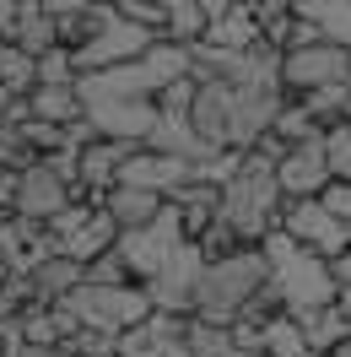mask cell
<instances>
[{
	"label": "cell",
	"mask_w": 351,
	"mask_h": 357,
	"mask_svg": "<svg viewBox=\"0 0 351 357\" xmlns=\"http://www.w3.org/2000/svg\"><path fill=\"white\" fill-rule=\"evenodd\" d=\"M335 303H341V309H346V319H351V292H341V298H335Z\"/></svg>",
	"instance_id": "28"
},
{
	"label": "cell",
	"mask_w": 351,
	"mask_h": 357,
	"mask_svg": "<svg viewBox=\"0 0 351 357\" xmlns=\"http://www.w3.org/2000/svg\"><path fill=\"white\" fill-rule=\"evenodd\" d=\"M292 17H303L313 33H319V44L341 49V54H351V6L341 0H303V6H292Z\"/></svg>",
	"instance_id": "15"
},
{
	"label": "cell",
	"mask_w": 351,
	"mask_h": 357,
	"mask_svg": "<svg viewBox=\"0 0 351 357\" xmlns=\"http://www.w3.org/2000/svg\"><path fill=\"white\" fill-rule=\"evenodd\" d=\"M281 217V190H276V174H270V162L254 152L238 157V174L227 178L217 190V222L233 233V244L238 249H254L276 227Z\"/></svg>",
	"instance_id": "1"
},
{
	"label": "cell",
	"mask_w": 351,
	"mask_h": 357,
	"mask_svg": "<svg viewBox=\"0 0 351 357\" xmlns=\"http://www.w3.org/2000/svg\"><path fill=\"white\" fill-rule=\"evenodd\" d=\"M276 227H281V233H286L297 249L319 255V260H335L341 249H351V227H341L319 201H281Z\"/></svg>",
	"instance_id": "6"
},
{
	"label": "cell",
	"mask_w": 351,
	"mask_h": 357,
	"mask_svg": "<svg viewBox=\"0 0 351 357\" xmlns=\"http://www.w3.org/2000/svg\"><path fill=\"white\" fill-rule=\"evenodd\" d=\"M0 44L22 49V54H49V49H60V38H54V17H49L44 6H11V27H6V38Z\"/></svg>",
	"instance_id": "13"
},
{
	"label": "cell",
	"mask_w": 351,
	"mask_h": 357,
	"mask_svg": "<svg viewBox=\"0 0 351 357\" xmlns=\"http://www.w3.org/2000/svg\"><path fill=\"white\" fill-rule=\"evenodd\" d=\"M6 27H11V6H0V38H6Z\"/></svg>",
	"instance_id": "27"
},
{
	"label": "cell",
	"mask_w": 351,
	"mask_h": 357,
	"mask_svg": "<svg viewBox=\"0 0 351 357\" xmlns=\"http://www.w3.org/2000/svg\"><path fill=\"white\" fill-rule=\"evenodd\" d=\"M114 244H119V227H114L109 217L92 206V217L81 222V233H76V238H70L60 255H65V260H76V266H87V260H98V255H109Z\"/></svg>",
	"instance_id": "18"
},
{
	"label": "cell",
	"mask_w": 351,
	"mask_h": 357,
	"mask_svg": "<svg viewBox=\"0 0 351 357\" xmlns=\"http://www.w3.org/2000/svg\"><path fill=\"white\" fill-rule=\"evenodd\" d=\"M260 38L254 33V17H249V6H205V49H221V54H238Z\"/></svg>",
	"instance_id": "12"
},
{
	"label": "cell",
	"mask_w": 351,
	"mask_h": 357,
	"mask_svg": "<svg viewBox=\"0 0 351 357\" xmlns=\"http://www.w3.org/2000/svg\"><path fill=\"white\" fill-rule=\"evenodd\" d=\"M319 152H325L329 178L351 184V119H335V125H325V135H319Z\"/></svg>",
	"instance_id": "21"
},
{
	"label": "cell",
	"mask_w": 351,
	"mask_h": 357,
	"mask_svg": "<svg viewBox=\"0 0 351 357\" xmlns=\"http://www.w3.org/2000/svg\"><path fill=\"white\" fill-rule=\"evenodd\" d=\"M265 282H270V266H265L260 244L233 249V255H221V260H205L200 276H195V292H189V319H200V325H233L238 309Z\"/></svg>",
	"instance_id": "2"
},
{
	"label": "cell",
	"mask_w": 351,
	"mask_h": 357,
	"mask_svg": "<svg viewBox=\"0 0 351 357\" xmlns=\"http://www.w3.org/2000/svg\"><path fill=\"white\" fill-rule=\"evenodd\" d=\"M297 331H303L308 352L329 357V352H335V347L351 335V319H346V309H341V303H329V309H319V314H303V319H297Z\"/></svg>",
	"instance_id": "17"
},
{
	"label": "cell",
	"mask_w": 351,
	"mask_h": 357,
	"mask_svg": "<svg viewBox=\"0 0 351 357\" xmlns=\"http://www.w3.org/2000/svg\"><path fill=\"white\" fill-rule=\"evenodd\" d=\"M329 266V282H335V292H351V249H341L335 260H325Z\"/></svg>",
	"instance_id": "25"
},
{
	"label": "cell",
	"mask_w": 351,
	"mask_h": 357,
	"mask_svg": "<svg viewBox=\"0 0 351 357\" xmlns=\"http://www.w3.org/2000/svg\"><path fill=\"white\" fill-rule=\"evenodd\" d=\"M227 103H233V87L211 76V82H195L189 109H184V125H189L195 141H205L211 152H227Z\"/></svg>",
	"instance_id": "10"
},
{
	"label": "cell",
	"mask_w": 351,
	"mask_h": 357,
	"mask_svg": "<svg viewBox=\"0 0 351 357\" xmlns=\"http://www.w3.org/2000/svg\"><path fill=\"white\" fill-rule=\"evenodd\" d=\"M114 249H119V260H125V271H130L135 287H141V282H152L157 271L184 249V233H178L173 206H162V211H157V222H146L141 233H119V244H114Z\"/></svg>",
	"instance_id": "4"
},
{
	"label": "cell",
	"mask_w": 351,
	"mask_h": 357,
	"mask_svg": "<svg viewBox=\"0 0 351 357\" xmlns=\"http://www.w3.org/2000/svg\"><path fill=\"white\" fill-rule=\"evenodd\" d=\"M281 109H286L281 87H233V103H227V152H249L260 135H270Z\"/></svg>",
	"instance_id": "7"
},
{
	"label": "cell",
	"mask_w": 351,
	"mask_h": 357,
	"mask_svg": "<svg viewBox=\"0 0 351 357\" xmlns=\"http://www.w3.org/2000/svg\"><path fill=\"white\" fill-rule=\"evenodd\" d=\"M346 66L351 54L329 44H308V49H286L281 60H276V87L286 98H308V92L319 87H346Z\"/></svg>",
	"instance_id": "5"
},
{
	"label": "cell",
	"mask_w": 351,
	"mask_h": 357,
	"mask_svg": "<svg viewBox=\"0 0 351 357\" xmlns=\"http://www.w3.org/2000/svg\"><path fill=\"white\" fill-rule=\"evenodd\" d=\"M152 44H157L152 33H141V27H130V22H119V17H109V22L92 33V44H81L76 54H70V66H76V76L114 70V66H130V60H141Z\"/></svg>",
	"instance_id": "8"
},
{
	"label": "cell",
	"mask_w": 351,
	"mask_h": 357,
	"mask_svg": "<svg viewBox=\"0 0 351 357\" xmlns=\"http://www.w3.org/2000/svg\"><path fill=\"white\" fill-rule=\"evenodd\" d=\"M0 357H70L65 347H22V341H11Z\"/></svg>",
	"instance_id": "26"
},
{
	"label": "cell",
	"mask_w": 351,
	"mask_h": 357,
	"mask_svg": "<svg viewBox=\"0 0 351 357\" xmlns=\"http://www.w3.org/2000/svg\"><path fill=\"white\" fill-rule=\"evenodd\" d=\"M162 38L168 44H200L205 38V6L200 0H168V11H162Z\"/></svg>",
	"instance_id": "20"
},
{
	"label": "cell",
	"mask_w": 351,
	"mask_h": 357,
	"mask_svg": "<svg viewBox=\"0 0 351 357\" xmlns=\"http://www.w3.org/2000/svg\"><path fill=\"white\" fill-rule=\"evenodd\" d=\"M76 201L70 195V184H60V178L49 174L44 162H27V168H17V178H11V217H22V222H38L44 227L54 211H65V206Z\"/></svg>",
	"instance_id": "9"
},
{
	"label": "cell",
	"mask_w": 351,
	"mask_h": 357,
	"mask_svg": "<svg viewBox=\"0 0 351 357\" xmlns=\"http://www.w3.org/2000/svg\"><path fill=\"white\" fill-rule=\"evenodd\" d=\"M27 119L65 130L70 119H81V103H76V92H70V87H33V92H27Z\"/></svg>",
	"instance_id": "19"
},
{
	"label": "cell",
	"mask_w": 351,
	"mask_h": 357,
	"mask_svg": "<svg viewBox=\"0 0 351 357\" xmlns=\"http://www.w3.org/2000/svg\"><path fill=\"white\" fill-rule=\"evenodd\" d=\"M76 66H70V49H49L33 60V87H70Z\"/></svg>",
	"instance_id": "23"
},
{
	"label": "cell",
	"mask_w": 351,
	"mask_h": 357,
	"mask_svg": "<svg viewBox=\"0 0 351 357\" xmlns=\"http://www.w3.org/2000/svg\"><path fill=\"white\" fill-rule=\"evenodd\" d=\"M27 287H33V303H38V309H49V303H60L65 292L81 287V266H76V260H65V255H54V260H44V266L27 271Z\"/></svg>",
	"instance_id": "16"
},
{
	"label": "cell",
	"mask_w": 351,
	"mask_h": 357,
	"mask_svg": "<svg viewBox=\"0 0 351 357\" xmlns=\"http://www.w3.org/2000/svg\"><path fill=\"white\" fill-rule=\"evenodd\" d=\"M0 92H11V98H27V92H33V54L0 44Z\"/></svg>",
	"instance_id": "22"
},
{
	"label": "cell",
	"mask_w": 351,
	"mask_h": 357,
	"mask_svg": "<svg viewBox=\"0 0 351 357\" xmlns=\"http://www.w3.org/2000/svg\"><path fill=\"white\" fill-rule=\"evenodd\" d=\"M162 206H168V201H157V195H146V190H125V184H114L109 195L98 201V211H103L119 233H141L146 222H157Z\"/></svg>",
	"instance_id": "14"
},
{
	"label": "cell",
	"mask_w": 351,
	"mask_h": 357,
	"mask_svg": "<svg viewBox=\"0 0 351 357\" xmlns=\"http://www.w3.org/2000/svg\"><path fill=\"white\" fill-rule=\"evenodd\" d=\"M49 309L70 314L76 331H98V335H114V341L152 319V303H146V292L135 287V282H125V287H87V282H81L76 292H65V298L49 303Z\"/></svg>",
	"instance_id": "3"
},
{
	"label": "cell",
	"mask_w": 351,
	"mask_h": 357,
	"mask_svg": "<svg viewBox=\"0 0 351 357\" xmlns=\"http://www.w3.org/2000/svg\"><path fill=\"white\" fill-rule=\"evenodd\" d=\"M276 174V190H281V201H313L319 190L329 184V168H325V152H319V141H308V146H286L281 162L270 168Z\"/></svg>",
	"instance_id": "11"
},
{
	"label": "cell",
	"mask_w": 351,
	"mask_h": 357,
	"mask_svg": "<svg viewBox=\"0 0 351 357\" xmlns=\"http://www.w3.org/2000/svg\"><path fill=\"white\" fill-rule=\"evenodd\" d=\"M313 201L325 206V211H329V217H335L341 227H351V184H341V178H329V184L319 190V195H313Z\"/></svg>",
	"instance_id": "24"
}]
</instances>
